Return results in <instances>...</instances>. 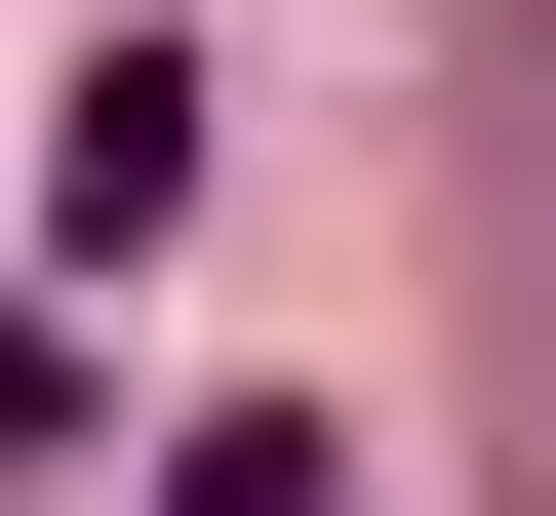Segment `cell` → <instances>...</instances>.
<instances>
[{"label": "cell", "instance_id": "2", "mask_svg": "<svg viewBox=\"0 0 556 516\" xmlns=\"http://www.w3.org/2000/svg\"><path fill=\"white\" fill-rule=\"evenodd\" d=\"M160 516H318V437H278V398H239V437H199V477H160Z\"/></svg>", "mask_w": 556, "mask_h": 516}, {"label": "cell", "instance_id": "1", "mask_svg": "<svg viewBox=\"0 0 556 516\" xmlns=\"http://www.w3.org/2000/svg\"><path fill=\"white\" fill-rule=\"evenodd\" d=\"M40 239H199V40H80V80H40Z\"/></svg>", "mask_w": 556, "mask_h": 516}, {"label": "cell", "instance_id": "3", "mask_svg": "<svg viewBox=\"0 0 556 516\" xmlns=\"http://www.w3.org/2000/svg\"><path fill=\"white\" fill-rule=\"evenodd\" d=\"M0 437H40V318H0Z\"/></svg>", "mask_w": 556, "mask_h": 516}]
</instances>
